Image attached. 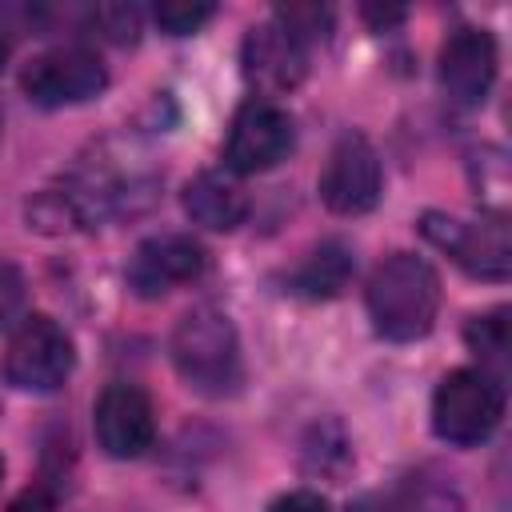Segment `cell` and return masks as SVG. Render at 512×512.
<instances>
[{
    "label": "cell",
    "instance_id": "6da1fadb",
    "mask_svg": "<svg viewBox=\"0 0 512 512\" xmlns=\"http://www.w3.org/2000/svg\"><path fill=\"white\" fill-rule=\"evenodd\" d=\"M372 328L384 340H420L432 332L440 312V276L424 256L392 252L368 280L364 292Z\"/></svg>",
    "mask_w": 512,
    "mask_h": 512
},
{
    "label": "cell",
    "instance_id": "7a4b0ae2",
    "mask_svg": "<svg viewBox=\"0 0 512 512\" xmlns=\"http://www.w3.org/2000/svg\"><path fill=\"white\" fill-rule=\"evenodd\" d=\"M172 364L188 388L200 396H232L244 380V360H240V336L232 320L220 308H192L176 320L172 340H168Z\"/></svg>",
    "mask_w": 512,
    "mask_h": 512
},
{
    "label": "cell",
    "instance_id": "3957f363",
    "mask_svg": "<svg viewBox=\"0 0 512 512\" xmlns=\"http://www.w3.org/2000/svg\"><path fill=\"white\" fill-rule=\"evenodd\" d=\"M504 416V384L488 368H456L436 384L432 432L444 444L472 448L484 444Z\"/></svg>",
    "mask_w": 512,
    "mask_h": 512
},
{
    "label": "cell",
    "instance_id": "277c9868",
    "mask_svg": "<svg viewBox=\"0 0 512 512\" xmlns=\"http://www.w3.org/2000/svg\"><path fill=\"white\" fill-rule=\"evenodd\" d=\"M76 364L72 336L52 316H24L4 352V376L20 392H56Z\"/></svg>",
    "mask_w": 512,
    "mask_h": 512
},
{
    "label": "cell",
    "instance_id": "5b68a950",
    "mask_svg": "<svg viewBox=\"0 0 512 512\" xmlns=\"http://www.w3.org/2000/svg\"><path fill=\"white\" fill-rule=\"evenodd\" d=\"M108 84V72L100 56L84 44H60L40 56H32L20 72V92L40 108H68L100 96Z\"/></svg>",
    "mask_w": 512,
    "mask_h": 512
},
{
    "label": "cell",
    "instance_id": "8992f818",
    "mask_svg": "<svg viewBox=\"0 0 512 512\" xmlns=\"http://www.w3.org/2000/svg\"><path fill=\"white\" fill-rule=\"evenodd\" d=\"M420 236L436 244L452 264L480 280H504L512 268V244L504 220H460L448 212H424Z\"/></svg>",
    "mask_w": 512,
    "mask_h": 512
},
{
    "label": "cell",
    "instance_id": "52a82bcc",
    "mask_svg": "<svg viewBox=\"0 0 512 512\" xmlns=\"http://www.w3.org/2000/svg\"><path fill=\"white\" fill-rule=\"evenodd\" d=\"M296 144V128L292 116L268 100V96H252L236 108L228 140H224V164L236 176H256L276 168Z\"/></svg>",
    "mask_w": 512,
    "mask_h": 512
},
{
    "label": "cell",
    "instance_id": "ba28073f",
    "mask_svg": "<svg viewBox=\"0 0 512 512\" xmlns=\"http://www.w3.org/2000/svg\"><path fill=\"white\" fill-rule=\"evenodd\" d=\"M380 188H384V172L376 148L368 144V136L344 132L320 168V200L336 216H364L376 208Z\"/></svg>",
    "mask_w": 512,
    "mask_h": 512
},
{
    "label": "cell",
    "instance_id": "9c48e42d",
    "mask_svg": "<svg viewBox=\"0 0 512 512\" xmlns=\"http://www.w3.org/2000/svg\"><path fill=\"white\" fill-rule=\"evenodd\" d=\"M204 248L184 232H160L136 244L128 260V288L140 300H160L180 284H192L204 272Z\"/></svg>",
    "mask_w": 512,
    "mask_h": 512
},
{
    "label": "cell",
    "instance_id": "30bf717a",
    "mask_svg": "<svg viewBox=\"0 0 512 512\" xmlns=\"http://www.w3.org/2000/svg\"><path fill=\"white\" fill-rule=\"evenodd\" d=\"M92 428H96V440L100 448L112 456V460H136L152 448L156 440V412H152V400L136 388V384H108L100 396H96V408H92Z\"/></svg>",
    "mask_w": 512,
    "mask_h": 512
},
{
    "label": "cell",
    "instance_id": "8fae6325",
    "mask_svg": "<svg viewBox=\"0 0 512 512\" xmlns=\"http://www.w3.org/2000/svg\"><path fill=\"white\" fill-rule=\"evenodd\" d=\"M436 76L440 88L452 104L472 108L488 96L492 80H496V40L484 28H456L448 32V40L440 44V60H436Z\"/></svg>",
    "mask_w": 512,
    "mask_h": 512
},
{
    "label": "cell",
    "instance_id": "7c38bea8",
    "mask_svg": "<svg viewBox=\"0 0 512 512\" xmlns=\"http://www.w3.org/2000/svg\"><path fill=\"white\" fill-rule=\"evenodd\" d=\"M240 60H244L248 84H256L260 92L276 96V92H288V88H296L304 80V72H308V44H300L276 20H264V24L248 28Z\"/></svg>",
    "mask_w": 512,
    "mask_h": 512
},
{
    "label": "cell",
    "instance_id": "4fadbf2b",
    "mask_svg": "<svg viewBox=\"0 0 512 512\" xmlns=\"http://www.w3.org/2000/svg\"><path fill=\"white\" fill-rule=\"evenodd\" d=\"M184 212L208 232H232L248 216V196L224 172H196L184 184Z\"/></svg>",
    "mask_w": 512,
    "mask_h": 512
},
{
    "label": "cell",
    "instance_id": "5bb4252c",
    "mask_svg": "<svg viewBox=\"0 0 512 512\" xmlns=\"http://www.w3.org/2000/svg\"><path fill=\"white\" fill-rule=\"evenodd\" d=\"M352 272H356L352 248L344 240H324L288 272V292L304 300H332L348 288Z\"/></svg>",
    "mask_w": 512,
    "mask_h": 512
},
{
    "label": "cell",
    "instance_id": "9a60e30c",
    "mask_svg": "<svg viewBox=\"0 0 512 512\" xmlns=\"http://www.w3.org/2000/svg\"><path fill=\"white\" fill-rule=\"evenodd\" d=\"M472 188L476 200L492 212V220H504L508 208V160L500 148H480L472 160Z\"/></svg>",
    "mask_w": 512,
    "mask_h": 512
},
{
    "label": "cell",
    "instance_id": "2e32d148",
    "mask_svg": "<svg viewBox=\"0 0 512 512\" xmlns=\"http://www.w3.org/2000/svg\"><path fill=\"white\" fill-rule=\"evenodd\" d=\"M464 340L480 356V368L500 364L508 352V308H492L484 316H472L464 328Z\"/></svg>",
    "mask_w": 512,
    "mask_h": 512
},
{
    "label": "cell",
    "instance_id": "e0dca14e",
    "mask_svg": "<svg viewBox=\"0 0 512 512\" xmlns=\"http://www.w3.org/2000/svg\"><path fill=\"white\" fill-rule=\"evenodd\" d=\"M152 16L168 36H188V32H200L216 16V8L204 0H164V4H156Z\"/></svg>",
    "mask_w": 512,
    "mask_h": 512
},
{
    "label": "cell",
    "instance_id": "ac0fdd59",
    "mask_svg": "<svg viewBox=\"0 0 512 512\" xmlns=\"http://www.w3.org/2000/svg\"><path fill=\"white\" fill-rule=\"evenodd\" d=\"M276 24L288 28L300 44L312 48L316 40L328 36V28H332V12L320 8V4H288V8H276Z\"/></svg>",
    "mask_w": 512,
    "mask_h": 512
},
{
    "label": "cell",
    "instance_id": "d6986e66",
    "mask_svg": "<svg viewBox=\"0 0 512 512\" xmlns=\"http://www.w3.org/2000/svg\"><path fill=\"white\" fill-rule=\"evenodd\" d=\"M92 24L100 28V36H108L116 44H132L140 36V8H132V4H96Z\"/></svg>",
    "mask_w": 512,
    "mask_h": 512
},
{
    "label": "cell",
    "instance_id": "ffe728a7",
    "mask_svg": "<svg viewBox=\"0 0 512 512\" xmlns=\"http://www.w3.org/2000/svg\"><path fill=\"white\" fill-rule=\"evenodd\" d=\"M24 304H28L24 272L12 260H0V328H16L28 316Z\"/></svg>",
    "mask_w": 512,
    "mask_h": 512
},
{
    "label": "cell",
    "instance_id": "44dd1931",
    "mask_svg": "<svg viewBox=\"0 0 512 512\" xmlns=\"http://www.w3.org/2000/svg\"><path fill=\"white\" fill-rule=\"evenodd\" d=\"M268 512H332V504H328L320 492L296 488V492H284V496H276Z\"/></svg>",
    "mask_w": 512,
    "mask_h": 512
},
{
    "label": "cell",
    "instance_id": "7402d4cb",
    "mask_svg": "<svg viewBox=\"0 0 512 512\" xmlns=\"http://www.w3.org/2000/svg\"><path fill=\"white\" fill-rule=\"evenodd\" d=\"M364 16H368L376 28H384V24H396V20H404V8H364Z\"/></svg>",
    "mask_w": 512,
    "mask_h": 512
},
{
    "label": "cell",
    "instance_id": "603a6c76",
    "mask_svg": "<svg viewBox=\"0 0 512 512\" xmlns=\"http://www.w3.org/2000/svg\"><path fill=\"white\" fill-rule=\"evenodd\" d=\"M8 512H48V500H44L40 492H24Z\"/></svg>",
    "mask_w": 512,
    "mask_h": 512
},
{
    "label": "cell",
    "instance_id": "cb8c5ba5",
    "mask_svg": "<svg viewBox=\"0 0 512 512\" xmlns=\"http://www.w3.org/2000/svg\"><path fill=\"white\" fill-rule=\"evenodd\" d=\"M0 476H4V460H0Z\"/></svg>",
    "mask_w": 512,
    "mask_h": 512
},
{
    "label": "cell",
    "instance_id": "d4e9b609",
    "mask_svg": "<svg viewBox=\"0 0 512 512\" xmlns=\"http://www.w3.org/2000/svg\"><path fill=\"white\" fill-rule=\"evenodd\" d=\"M0 124H4V116H0Z\"/></svg>",
    "mask_w": 512,
    "mask_h": 512
}]
</instances>
